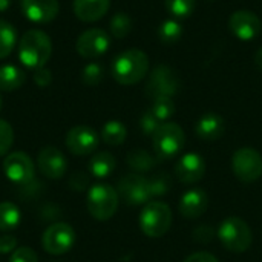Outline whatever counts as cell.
Masks as SVG:
<instances>
[{
    "mask_svg": "<svg viewBox=\"0 0 262 262\" xmlns=\"http://www.w3.org/2000/svg\"><path fill=\"white\" fill-rule=\"evenodd\" d=\"M52 54V41L49 35L40 29L26 31L18 41V58L32 71L45 68Z\"/></svg>",
    "mask_w": 262,
    "mask_h": 262,
    "instance_id": "cell-1",
    "label": "cell"
},
{
    "mask_svg": "<svg viewBox=\"0 0 262 262\" xmlns=\"http://www.w3.org/2000/svg\"><path fill=\"white\" fill-rule=\"evenodd\" d=\"M149 72V57L141 49H126L112 61V77L123 86L141 81Z\"/></svg>",
    "mask_w": 262,
    "mask_h": 262,
    "instance_id": "cell-2",
    "label": "cell"
},
{
    "mask_svg": "<svg viewBox=\"0 0 262 262\" xmlns=\"http://www.w3.org/2000/svg\"><path fill=\"white\" fill-rule=\"evenodd\" d=\"M218 238L221 244L232 253L247 252L253 241L252 229L243 218L238 216H229L221 223L218 229Z\"/></svg>",
    "mask_w": 262,
    "mask_h": 262,
    "instance_id": "cell-3",
    "label": "cell"
},
{
    "mask_svg": "<svg viewBox=\"0 0 262 262\" xmlns=\"http://www.w3.org/2000/svg\"><path fill=\"white\" fill-rule=\"evenodd\" d=\"M140 229L149 238H161L172 226V210L166 203L152 201L140 213Z\"/></svg>",
    "mask_w": 262,
    "mask_h": 262,
    "instance_id": "cell-4",
    "label": "cell"
},
{
    "mask_svg": "<svg viewBox=\"0 0 262 262\" xmlns=\"http://www.w3.org/2000/svg\"><path fill=\"white\" fill-rule=\"evenodd\" d=\"M118 192L109 184H95L88 192V212L97 221L111 220L118 209Z\"/></svg>",
    "mask_w": 262,
    "mask_h": 262,
    "instance_id": "cell-5",
    "label": "cell"
},
{
    "mask_svg": "<svg viewBox=\"0 0 262 262\" xmlns=\"http://www.w3.org/2000/svg\"><path fill=\"white\" fill-rule=\"evenodd\" d=\"M152 144L160 160L173 158L183 150L186 144L184 130L177 123H169V121L161 123L157 132L152 135Z\"/></svg>",
    "mask_w": 262,
    "mask_h": 262,
    "instance_id": "cell-6",
    "label": "cell"
},
{
    "mask_svg": "<svg viewBox=\"0 0 262 262\" xmlns=\"http://www.w3.org/2000/svg\"><path fill=\"white\" fill-rule=\"evenodd\" d=\"M180 91V78L175 71L166 64L157 66L147 80L146 95L154 101L157 98H173Z\"/></svg>",
    "mask_w": 262,
    "mask_h": 262,
    "instance_id": "cell-7",
    "label": "cell"
},
{
    "mask_svg": "<svg viewBox=\"0 0 262 262\" xmlns=\"http://www.w3.org/2000/svg\"><path fill=\"white\" fill-rule=\"evenodd\" d=\"M235 177L243 183H253L262 175V157L253 147H241L232 157Z\"/></svg>",
    "mask_w": 262,
    "mask_h": 262,
    "instance_id": "cell-8",
    "label": "cell"
},
{
    "mask_svg": "<svg viewBox=\"0 0 262 262\" xmlns=\"http://www.w3.org/2000/svg\"><path fill=\"white\" fill-rule=\"evenodd\" d=\"M75 243V230L66 223H55L49 226L41 238L43 250L49 255L58 256L68 253Z\"/></svg>",
    "mask_w": 262,
    "mask_h": 262,
    "instance_id": "cell-9",
    "label": "cell"
},
{
    "mask_svg": "<svg viewBox=\"0 0 262 262\" xmlns=\"http://www.w3.org/2000/svg\"><path fill=\"white\" fill-rule=\"evenodd\" d=\"M117 192L118 196H121V200L129 206L147 204V201L152 198L149 190V178H144L138 173L124 175L118 181Z\"/></svg>",
    "mask_w": 262,
    "mask_h": 262,
    "instance_id": "cell-10",
    "label": "cell"
},
{
    "mask_svg": "<svg viewBox=\"0 0 262 262\" xmlns=\"http://www.w3.org/2000/svg\"><path fill=\"white\" fill-rule=\"evenodd\" d=\"M111 46V37L104 29L92 28L81 32L77 38L75 49L83 58H97L103 55Z\"/></svg>",
    "mask_w": 262,
    "mask_h": 262,
    "instance_id": "cell-11",
    "label": "cell"
},
{
    "mask_svg": "<svg viewBox=\"0 0 262 262\" xmlns=\"http://www.w3.org/2000/svg\"><path fill=\"white\" fill-rule=\"evenodd\" d=\"M3 172L14 184H29L34 180V163L25 152H12L3 161Z\"/></svg>",
    "mask_w": 262,
    "mask_h": 262,
    "instance_id": "cell-12",
    "label": "cell"
},
{
    "mask_svg": "<svg viewBox=\"0 0 262 262\" xmlns=\"http://www.w3.org/2000/svg\"><path fill=\"white\" fill-rule=\"evenodd\" d=\"M66 147L72 155H89L97 150L100 138L98 134L89 126H74L66 134Z\"/></svg>",
    "mask_w": 262,
    "mask_h": 262,
    "instance_id": "cell-13",
    "label": "cell"
},
{
    "mask_svg": "<svg viewBox=\"0 0 262 262\" xmlns=\"http://www.w3.org/2000/svg\"><path fill=\"white\" fill-rule=\"evenodd\" d=\"M229 28L236 38L243 41H250L261 34L262 23L255 12L249 9H239L230 15Z\"/></svg>",
    "mask_w": 262,
    "mask_h": 262,
    "instance_id": "cell-14",
    "label": "cell"
},
{
    "mask_svg": "<svg viewBox=\"0 0 262 262\" xmlns=\"http://www.w3.org/2000/svg\"><path fill=\"white\" fill-rule=\"evenodd\" d=\"M37 166L43 177L49 180H60L64 177L68 169V161L64 155L54 146L43 147L37 157Z\"/></svg>",
    "mask_w": 262,
    "mask_h": 262,
    "instance_id": "cell-15",
    "label": "cell"
},
{
    "mask_svg": "<svg viewBox=\"0 0 262 262\" xmlns=\"http://www.w3.org/2000/svg\"><path fill=\"white\" fill-rule=\"evenodd\" d=\"M58 0H21V12L32 23L46 25L58 15Z\"/></svg>",
    "mask_w": 262,
    "mask_h": 262,
    "instance_id": "cell-16",
    "label": "cell"
},
{
    "mask_svg": "<svg viewBox=\"0 0 262 262\" xmlns=\"http://www.w3.org/2000/svg\"><path fill=\"white\" fill-rule=\"evenodd\" d=\"M206 173V163L204 158L198 154H186L180 158L175 166V175L178 181L183 184H193L203 180Z\"/></svg>",
    "mask_w": 262,
    "mask_h": 262,
    "instance_id": "cell-17",
    "label": "cell"
},
{
    "mask_svg": "<svg viewBox=\"0 0 262 262\" xmlns=\"http://www.w3.org/2000/svg\"><path fill=\"white\" fill-rule=\"evenodd\" d=\"M207 207H209V196L206 195V192L201 189H190L181 196L178 210L181 216L187 220H195L204 215Z\"/></svg>",
    "mask_w": 262,
    "mask_h": 262,
    "instance_id": "cell-18",
    "label": "cell"
},
{
    "mask_svg": "<svg viewBox=\"0 0 262 262\" xmlns=\"http://www.w3.org/2000/svg\"><path fill=\"white\" fill-rule=\"evenodd\" d=\"M111 0H74V14L84 23L100 20L109 11Z\"/></svg>",
    "mask_w": 262,
    "mask_h": 262,
    "instance_id": "cell-19",
    "label": "cell"
},
{
    "mask_svg": "<svg viewBox=\"0 0 262 262\" xmlns=\"http://www.w3.org/2000/svg\"><path fill=\"white\" fill-rule=\"evenodd\" d=\"M224 129H226V123H224V118L215 112H209V114H204L198 123H196V135L204 140V141H216L218 138L223 137L224 134Z\"/></svg>",
    "mask_w": 262,
    "mask_h": 262,
    "instance_id": "cell-20",
    "label": "cell"
},
{
    "mask_svg": "<svg viewBox=\"0 0 262 262\" xmlns=\"http://www.w3.org/2000/svg\"><path fill=\"white\" fill-rule=\"evenodd\" d=\"M117 166V160L109 152H97L89 161V172L95 178H107Z\"/></svg>",
    "mask_w": 262,
    "mask_h": 262,
    "instance_id": "cell-21",
    "label": "cell"
},
{
    "mask_svg": "<svg viewBox=\"0 0 262 262\" xmlns=\"http://www.w3.org/2000/svg\"><path fill=\"white\" fill-rule=\"evenodd\" d=\"M26 77L25 72L14 66V64H3L0 66V91L12 92L23 86Z\"/></svg>",
    "mask_w": 262,
    "mask_h": 262,
    "instance_id": "cell-22",
    "label": "cell"
},
{
    "mask_svg": "<svg viewBox=\"0 0 262 262\" xmlns=\"http://www.w3.org/2000/svg\"><path fill=\"white\" fill-rule=\"evenodd\" d=\"M126 163L135 172H149L154 169L157 160L144 149H134L127 154Z\"/></svg>",
    "mask_w": 262,
    "mask_h": 262,
    "instance_id": "cell-23",
    "label": "cell"
},
{
    "mask_svg": "<svg viewBox=\"0 0 262 262\" xmlns=\"http://www.w3.org/2000/svg\"><path fill=\"white\" fill-rule=\"evenodd\" d=\"M126 137H127L126 126L121 121H117V120L107 121L103 126V129H101V138L109 146H120V144H123Z\"/></svg>",
    "mask_w": 262,
    "mask_h": 262,
    "instance_id": "cell-24",
    "label": "cell"
},
{
    "mask_svg": "<svg viewBox=\"0 0 262 262\" xmlns=\"http://www.w3.org/2000/svg\"><path fill=\"white\" fill-rule=\"evenodd\" d=\"M21 221V213L14 203L3 201L0 203V230L8 232L15 229Z\"/></svg>",
    "mask_w": 262,
    "mask_h": 262,
    "instance_id": "cell-25",
    "label": "cell"
},
{
    "mask_svg": "<svg viewBox=\"0 0 262 262\" xmlns=\"http://www.w3.org/2000/svg\"><path fill=\"white\" fill-rule=\"evenodd\" d=\"M17 29L6 20H0V60L6 58L15 48Z\"/></svg>",
    "mask_w": 262,
    "mask_h": 262,
    "instance_id": "cell-26",
    "label": "cell"
},
{
    "mask_svg": "<svg viewBox=\"0 0 262 262\" xmlns=\"http://www.w3.org/2000/svg\"><path fill=\"white\" fill-rule=\"evenodd\" d=\"M183 35V26L177 18H169L164 20L160 28H158V37L163 43L172 45L177 43Z\"/></svg>",
    "mask_w": 262,
    "mask_h": 262,
    "instance_id": "cell-27",
    "label": "cell"
},
{
    "mask_svg": "<svg viewBox=\"0 0 262 262\" xmlns=\"http://www.w3.org/2000/svg\"><path fill=\"white\" fill-rule=\"evenodd\" d=\"M164 6L173 18H187L193 14L195 0H164Z\"/></svg>",
    "mask_w": 262,
    "mask_h": 262,
    "instance_id": "cell-28",
    "label": "cell"
},
{
    "mask_svg": "<svg viewBox=\"0 0 262 262\" xmlns=\"http://www.w3.org/2000/svg\"><path fill=\"white\" fill-rule=\"evenodd\" d=\"M109 28H111V34L115 38H124L132 29V18L124 12H117L111 18Z\"/></svg>",
    "mask_w": 262,
    "mask_h": 262,
    "instance_id": "cell-29",
    "label": "cell"
},
{
    "mask_svg": "<svg viewBox=\"0 0 262 262\" xmlns=\"http://www.w3.org/2000/svg\"><path fill=\"white\" fill-rule=\"evenodd\" d=\"M150 112L158 118V121L166 123L175 114V103L173 98H157L152 103Z\"/></svg>",
    "mask_w": 262,
    "mask_h": 262,
    "instance_id": "cell-30",
    "label": "cell"
},
{
    "mask_svg": "<svg viewBox=\"0 0 262 262\" xmlns=\"http://www.w3.org/2000/svg\"><path fill=\"white\" fill-rule=\"evenodd\" d=\"M172 187V178L169 173L161 172L154 175L152 178H149V190H150V196H163L166 193H169Z\"/></svg>",
    "mask_w": 262,
    "mask_h": 262,
    "instance_id": "cell-31",
    "label": "cell"
},
{
    "mask_svg": "<svg viewBox=\"0 0 262 262\" xmlns=\"http://www.w3.org/2000/svg\"><path fill=\"white\" fill-rule=\"evenodd\" d=\"M104 77V69L98 63H89L81 71V80L86 86H97Z\"/></svg>",
    "mask_w": 262,
    "mask_h": 262,
    "instance_id": "cell-32",
    "label": "cell"
},
{
    "mask_svg": "<svg viewBox=\"0 0 262 262\" xmlns=\"http://www.w3.org/2000/svg\"><path fill=\"white\" fill-rule=\"evenodd\" d=\"M14 143V130H12V126L5 121V120H0V157L6 155L11 149Z\"/></svg>",
    "mask_w": 262,
    "mask_h": 262,
    "instance_id": "cell-33",
    "label": "cell"
},
{
    "mask_svg": "<svg viewBox=\"0 0 262 262\" xmlns=\"http://www.w3.org/2000/svg\"><path fill=\"white\" fill-rule=\"evenodd\" d=\"M161 121H158V118L150 112V109L147 112H144L140 118V129L143 130L144 135H154L157 132V129L160 127Z\"/></svg>",
    "mask_w": 262,
    "mask_h": 262,
    "instance_id": "cell-34",
    "label": "cell"
},
{
    "mask_svg": "<svg viewBox=\"0 0 262 262\" xmlns=\"http://www.w3.org/2000/svg\"><path fill=\"white\" fill-rule=\"evenodd\" d=\"M9 262H37V253L31 247H20L11 253Z\"/></svg>",
    "mask_w": 262,
    "mask_h": 262,
    "instance_id": "cell-35",
    "label": "cell"
},
{
    "mask_svg": "<svg viewBox=\"0 0 262 262\" xmlns=\"http://www.w3.org/2000/svg\"><path fill=\"white\" fill-rule=\"evenodd\" d=\"M34 81H35V84L40 86V88L49 86V84L52 83V74H51V71H49V69H45V68L34 71Z\"/></svg>",
    "mask_w": 262,
    "mask_h": 262,
    "instance_id": "cell-36",
    "label": "cell"
},
{
    "mask_svg": "<svg viewBox=\"0 0 262 262\" xmlns=\"http://www.w3.org/2000/svg\"><path fill=\"white\" fill-rule=\"evenodd\" d=\"M17 249V239L9 235L0 236V255H11Z\"/></svg>",
    "mask_w": 262,
    "mask_h": 262,
    "instance_id": "cell-37",
    "label": "cell"
},
{
    "mask_svg": "<svg viewBox=\"0 0 262 262\" xmlns=\"http://www.w3.org/2000/svg\"><path fill=\"white\" fill-rule=\"evenodd\" d=\"M184 262H220L216 256H213L212 253L207 252H196L190 256H187Z\"/></svg>",
    "mask_w": 262,
    "mask_h": 262,
    "instance_id": "cell-38",
    "label": "cell"
},
{
    "mask_svg": "<svg viewBox=\"0 0 262 262\" xmlns=\"http://www.w3.org/2000/svg\"><path fill=\"white\" fill-rule=\"evenodd\" d=\"M193 236H195V239H196V241L207 243V241H210V238L213 236V230H212L209 226H201L200 229H196V230H195Z\"/></svg>",
    "mask_w": 262,
    "mask_h": 262,
    "instance_id": "cell-39",
    "label": "cell"
},
{
    "mask_svg": "<svg viewBox=\"0 0 262 262\" xmlns=\"http://www.w3.org/2000/svg\"><path fill=\"white\" fill-rule=\"evenodd\" d=\"M71 187L75 190H84L88 187V177L84 173H75L71 178Z\"/></svg>",
    "mask_w": 262,
    "mask_h": 262,
    "instance_id": "cell-40",
    "label": "cell"
},
{
    "mask_svg": "<svg viewBox=\"0 0 262 262\" xmlns=\"http://www.w3.org/2000/svg\"><path fill=\"white\" fill-rule=\"evenodd\" d=\"M255 63L259 69H262V48H259L255 54Z\"/></svg>",
    "mask_w": 262,
    "mask_h": 262,
    "instance_id": "cell-41",
    "label": "cell"
},
{
    "mask_svg": "<svg viewBox=\"0 0 262 262\" xmlns=\"http://www.w3.org/2000/svg\"><path fill=\"white\" fill-rule=\"evenodd\" d=\"M11 5V0H0V12L6 11Z\"/></svg>",
    "mask_w": 262,
    "mask_h": 262,
    "instance_id": "cell-42",
    "label": "cell"
},
{
    "mask_svg": "<svg viewBox=\"0 0 262 262\" xmlns=\"http://www.w3.org/2000/svg\"><path fill=\"white\" fill-rule=\"evenodd\" d=\"M0 109H2V97H0Z\"/></svg>",
    "mask_w": 262,
    "mask_h": 262,
    "instance_id": "cell-43",
    "label": "cell"
}]
</instances>
